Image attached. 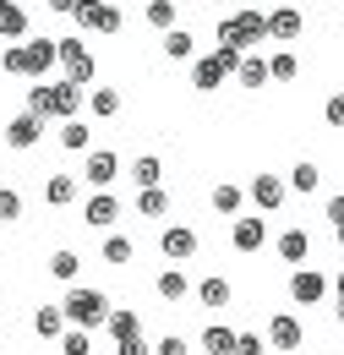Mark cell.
<instances>
[{"instance_id":"obj_24","label":"cell","mask_w":344,"mask_h":355,"mask_svg":"<svg viewBox=\"0 0 344 355\" xmlns=\"http://www.w3.org/2000/svg\"><path fill=\"white\" fill-rule=\"evenodd\" d=\"M66 328H71V322H66V311H60V306H39V311H33V334H39V339H60Z\"/></svg>"},{"instance_id":"obj_19","label":"cell","mask_w":344,"mask_h":355,"mask_svg":"<svg viewBox=\"0 0 344 355\" xmlns=\"http://www.w3.org/2000/svg\"><path fill=\"white\" fill-rule=\"evenodd\" d=\"M153 290H159V301H186V295H191V279H186V273H180V268H164V273H159V279H153Z\"/></svg>"},{"instance_id":"obj_39","label":"cell","mask_w":344,"mask_h":355,"mask_svg":"<svg viewBox=\"0 0 344 355\" xmlns=\"http://www.w3.org/2000/svg\"><path fill=\"white\" fill-rule=\"evenodd\" d=\"M17 219H22V197L11 186H0V224H17Z\"/></svg>"},{"instance_id":"obj_25","label":"cell","mask_w":344,"mask_h":355,"mask_svg":"<svg viewBox=\"0 0 344 355\" xmlns=\"http://www.w3.org/2000/svg\"><path fill=\"white\" fill-rule=\"evenodd\" d=\"M203 355H235V328L208 322V328H203Z\"/></svg>"},{"instance_id":"obj_8","label":"cell","mask_w":344,"mask_h":355,"mask_svg":"<svg viewBox=\"0 0 344 355\" xmlns=\"http://www.w3.org/2000/svg\"><path fill=\"white\" fill-rule=\"evenodd\" d=\"M246 197L257 202V214H279L284 208V197H290V186H284V175H252V186H246Z\"/></svg>"},{"instance_id":"obj_18","label":"cell","mask_w":344,"mask_h":355,"mask_svg":"<svg viewBox=\"0 0 344 355\" xmlns=\"http://www.w3.org/2000/svg\"><path fill=\"white\" fill-rule=\"evenodd\" d=\"M0 39H28V6L22 0H0Z\"/></svg>"},{"instance_id":"obj_40","label":"cell","mask_w":344,"mask_h":355,"mask_svg":"<svg viewBox=\"0 0 344 355\" xmlns=\"http://www.w3.org/2000/svg\"><path fill=\"white\" fill-rule=\"evenodd\" d=\"M322 121H328L334 132H344V93H334V98L322 104Z\"/></svg>"},{"instance_id":"obj_49","label":"cell","mask_w":344,"mask_h":355,"mask_svg":"<svg viewBox=\"0 0 344 355\" xmlns=\"http://www.w3.org/2000/svg\"><path fill=\"white\" fill-rule=\"evenodd\" d=\"M339 339H344V322H339Z\"/></svg>"},{"instance_id":"obj_46","label":"cell","mask_w":344,"mask_h":355,"mask_svg":"<svg viewBox=\"0 0 344 355\" xmlns=\"http://www.w3.org/2000/svg\"><path fill=\"white\" fill-rule=\"evenodd\" d=\"M328 290H334V301H339V306H334V317H339V322H344V273H339V279H334V284H328Z\"/></svg>"},{"instance_id":"obj_16","label":"cell","mask_w":344,"mask_h":355,"mask_svg":"<svg viewBox=\"0 0 344 355\" xmlns=\"http://www.w3.org/2000/svg\"><path fill=\"white\" fill-rule=\"evenodd\" d=\"M77 191H83V180L66 175V170H55V175L44 180V202H49V208H71V202H77Z\"/></svg>"},{"instance_id":"obj_38","label":"cell","mask_w":344,"mask_h":355,"mask_svg":"<svg viewBox=\"0 0 344 355\" xmlns=\"http://www.w3.org/2000/svg\"><path fill=\"white\" fill-rule=\"evenodd\" d=\"M28 115H39V121H55V115H49V88H44V83H33V88H28Z\"/></svg>"},{"instance_id":"obj_51","label":"cell","mask_w":344,"mask_h":355,"mask_svg":"<svg viewBox=\"0 0 344 355\" xmlns=\"http://www.w3.org/2000/svg\"><path fill=\"white\" fill-rule=\"evenodd\" d=\"M0 345H6V334H0Z\"/></svg>"},{"instance_id":"obj_1","label":"cell","mask_w":344,"mask_h":355,"mask_svg":"<svg viewBox=\"0 0 344 355\" xmlns=\"http://www.w3.org/2000/svg\"><path fill=\"white\" fill-rule=\"evenodd\" d=\"M60 311H66V322L71 328H104V317H110V295L104 290H93V284H71L66 290V301H60Z\"/></svg>"},{"instance_id":"obj_47","label":"cell","mask_w":344,"mask_h":355,"mask_svg":"<svg viewBox=\"0 0 344 355\" xmlns=\"http://www.w3.org/2000/svg\"><path fill=\"white\" fill-rule=\"evenodd\" d=\"M44 6H49V11H66V17L77 11V0H44Z\"/></svg>"},{"instance_id":"obj_26","label":"cell","mask_w":344,"mask_h":355,"mask_svg":"<svg viewBox=\"0 0 344 355\" xmlns=\"http://www.w3.org/2000/svg\"><path fill=\"white\" fill-rule=\"evenodd\" d=\"M87 110H93V121H115L121 115V93L115 88H87Z\"/></svg>"},{"instance_id":"obj_52","label":"cell","mask_w":344,"mask_h":355,"mask_svg":"<svg viewBox=\"0 0 344 355\" xmlns=\"http://www.w3.org/2000/svg\"><path fill=\"white\" fill-rule=\"evenodd\" d=\"M22 6H28V0H22Z\"/></svg>"},{"instance_id":"obj_29","label":"cell","mask_w":344,"mask_h":355,"mask_svg":"<svg viewBox=\"0 0 344 355\" xmlns=\"http://www.w3.org/2000/svg\"><path fill=\"white\" fill-rule=\"evenodd\" d=\"M241 202H246V191H241V186H230V180H218V186H214V214H230V219H235V214H241Z\"/></svg>"},{"instance_id":"obj_20","label":"cell","mask_w":344,"mask_h":355,"mask_svg":"<svg viewBox=\"0 0 344 355\" xmlns=\"http://www.w3.org/2000/svg\"><path fill=\"white\" fill-rule=\"evenodd\" d=\"M104 328H110V339L121 345V339H131V334H142V317L131 306H110V317H104Z\"/></svg>"},{"instance_id":"obj_32","label":"cell","mask_w":344,"mask_h":355,"mask_svg":"<svg viewBox=\"0 0 344 355\" xmlns=\"http://www.w3.org/2000/svg\"><path fill=\"white\" fill-rule=\"evenodd\" d=\"M191 49H197V39H191L186 28H170V33H164V55H170V60H191Z\"/></svg>"},{"instance_id":"obj_21","label":"cell","mask_w":344,"mask_h":355,"mask_svg":"<svg viewBox=\"0 0 344 355\" xmlns=\"http://www.w3.org/2000/svg\"><path fill=\"white\" fill-rule=\"evenodd\" d=\"M235 83H241V88H268V83H273V77H268V60H262V55H241Z\"/></svg>"},{"instance_id":"obj_31","label":"cell","mask_w":344,"mask_h":355,"mask_svg":"<svg viewBox=\"0 0 344 355\" xmlns=\"http://www.w3.org/2000/svg\"><path fill=\"white\" fill-rule=\"evenodd\" d=\"M268 77H273V83H295V77H301V60H295L290 49H279V55L268 60Z\"/></svg>"},{"instance_id":"obj_11","label":"cell","mask_w":344,"mask_h":355,"mask_svg":"<svg viewBox=\"0 0 344 355\" xmlns=\"http://www.w3.org/2000/svg\"><path fill=\"white\" fill-rule=\"evenodd\" d=\"M159 252H164L170 263H191V257H197V230H191V224H170V230L159 235Z\"/></svg>"},{"instance_id":"obj_45","label":"cell","mask_w":344,"mask_h":355,"mask_svg":"<svg viewBox=\"0 0 344 355\" xmlns=\"http://www.w3.org/2000/svg\"><path fill=\"white\" fill-rule=\"evenodd\" d=\"M322 219H328V224H344V191H339V197H328V202H322Z\"/></svg>"},{"instance_id":"obj_37","label":"cell","mask_w":344,"mask_h":355,"mask_svg":"<svg viewBox=\"0 0 344 355\" xmlns=\"http://www.w3.org/2000/svg\"><path fill=\"white\" fill-rule=\"evenodd\" d=\"M104 263H110V268H126L131 263V241H126V235H110V241H104Z\"/></svg>"},{"instance_id":"obj_43","label":"cell","mask_w":344,"mask_h":355,"mask_svg":"<svg viewBox=\"0 0 344 355\" xmlns=\"http://www.w3.org/2000/svg\"><path fill=\"white\" fill-rule=\"evenodd\" d=\"M115 355H153V345H148L142 334H131V339H121V345H115Z\"/></svg>"},{"instance_id":"obj_6","label":"cell","mask_w":344,"mask_h":355,"mask_svg":"<svg viewBox=\"0 0 344 355\" xmlns=\"http://www.w3.org/2000/svg\"><path fill=\"white\" fill-rule=\"evenodd\" d=\"M55 66H60V44H55V39H28V44H22V77L44 83Z\"/></svg>"},{"instance_id":"obj_35","label":"cell","mask_w":344,"mask_h":355,"mask_svg":"<svg viewBox=\"0 0 344 355\" xmlns=\"http://www.w3.org/2000/svg\"><path fill=\"white\" fill-rule=\"evenodd\" d=\"M60 148H71V153L87 148V121L83 115H77V121H60Z\"/></svg>"},{"instance_id":"obj_22","label":"cell","mask_w":344,"mask_h":355,"mask_svg":"<svg viewBox=\"0 0 344 355\" xmlns=\"http://www.w3.org/2000/svg\"><path fill=\"white\" fill-rule=\"evenodd\" d=\"M279 257L301 268L306 257H311V235H306V230H284V235H279Z\"/></svg>"},{"instance_id":"obj_13","label":"cell","mask_w":344,"mask_h":355,"mask_svg":"<svg viewBox=\"0 0 344 355\" xmlns=\"http://www.w3.org/2000/svg\"><path fill=\"white\" fill-rule=\"evenodd\" d=\"M306 33V17L295 6H279V11H268V39H279V44H295Z\"/></svg>"},{"instance_id":"obj_34","label":"cell","mask_w":344,"mask_h":355,"mask_svg":"<svg viewBox=\"0 0 344 355\" xmlns=\"http://www.w3.org/2000/svg\"><path fill=\"white\" fill-rule=\"evenodd\" d=\"M77 268H83V257H77V252H66V246L49 257V273H55L60 284H71V279H77Z\"/></svg>"},{"instance_id":"obj_9","label":"cell","mask_w":344,"mask_h":355,"mask_svg":"<svg viewBox=\"0 0 344 355\" xmlns=\"http://www.w3.org/2000/svg\"><path fill=\"white\" fill-rule=\"evenodd\" d=\"M322 295H328V279H322L317 268H306V263H301L295 273H290V301H295V306H317Z\"/></svg>"},{"instance_id":"obj_28","label":"cell","mask_w":344,"mask_h":355,"mask_svg":"<svg viewBox=\"0 0 344 355\" xmlns=\"http://www.w3.org/2000/svg\"><path fill=\"white\" fill-rule=\"evenodd\" d=\"M284 186H290V191H317V186H322V170H317V164H311V159H301V164H295V170H290V180H284Z\"/></svg>"},{"instance_id":"obj_4","label":"cell","mask_w":344,"mask_h":355,"mask_svg":"<svg viewBox=\"0 0 344 355\" xmlns=\"http://www.w3.org/2000/svg\"><path fill=\"white\" fill-rule=\"evenodd\" d=\"M71 22H77L83 33H121V6H115V0H77Z\"/></svg>"},{"instance_id":"obj_5","label":"cell","mask_w":344,"mask_h":355,"mask_svg":"<svg viewBox=\"0 0 344 355\" xmlns=\"http://www.w3.org/2000/svg\"><path fill=\"white\" fill-rule=\"evenodd\" d=\"M60 44V71L71 77V83H93V71H98V60H93V49L83 44V39H55Z\"/></svg>"},{"instance_id":"obj_10","label":"cell","mask_w":344,"mask_h":355,"mask_svg":"<svg viewBox=\"0 0 344 355\" xmlns=\"http://www.w3.org/2000/svg\"><path fill=\"white\" fill-rule=\"evenodd\" d=\"M301 345H306V328H301V317H290V311L268 317V350H301Z\"/></svg>"},{"instance_id":"obj_15","label":"cell","mask_w":344,"mask_h":355,"mask_svg":"<svg viewBox=\"0 0 344 355\" xmlns=\"http://www.w3.org/2000/svg\"><path fill=\"white\" fill-rule=\"evenodd\" d=\"M230 246L235 252H262L268 246V219H235L230 224Z\"/></svg>"},{"instance_id":"obj_7","label":"cell","mask_w":344,"mask_h":355,"mask_svg":"<svg viewBox=\"0 0 344 355\" xmlns=\"http://www.w3.org/2000/svg\"><path fill=\"white\" fill-rule=\"evenodd\" d=\"M83 104H87V88H83V83H71V77H60V83L49 88V115H55V121H77Z\"/></svg>"},{"instance_id":"obj_12","label":"cell","mask_w":344,"mask_h":355,"mask_svg":"<svg viewBox=\"0 0 344 355\" xmlns=\"http://www.w3.org/2000/svg\"><path fill=\"white\" fill-rule=\"evenodd\" d=\"M6 148H17V153H28V148H33V142H39L44 137V121L39 115H28V110H22V115H11V121H6Z\"/></svg>"},{"instance_id":"obj_48","label":"cell","mask_w":344,"mask_h":355,"mask_svg":"<svg viewBox=\"0 0 344 355\" xmlns=\"http://www.w3.org/2000/svg\"><path fill=\"white\" fill-rule=\"evenodd\" d=\"M334 241H339V246H344V224H334Z\"/></svg>"},{"instance_id":"obj_36","label":"cell","mask_w":344,"mask_h":355,"mask_svg":"<svg viewBox=\"0 0 344 355\" xmlns=\"http://www.w3.org/2000/svg\"><path fill=\"white\" fill-rule=\"evenodd\" d=\"M60 355H93L87 328H66V334H60Z\"/></svg>"},{"instance_id":"obj_41","label":"cell","mask_w":344,"mask_h":355,"mask_svg":"<svg viewBox=\"0 0 344 355\" xmlns=\"http://www.w3.org/2000/svg\"><path fill=\"white\" fill-rule=\"evenodd\" d=\"M153 355H191V345H186L180 334H164V339L153 345Z\"/></svg>"},{"instance_id":"obj_3","label":"cell","mask_w":344,"mask_h":355,"mask_svg":"<svg viewBox=\"0 0 344 355\" xmlns=\"http://www.w3.org/2000/svg\"><path fill=\"white\" fill-rule=\"evenodd\" d=\"M235 66H241V49H235V44H218L214 55H203V60L191 66V88H197V93H218L224 77H235Z\"/></svg>"},{"instance_id":"obj_2","label":"cell","mask_w":344,"mask_h":355,"mask_svg":"<svg viewBox=\"0 0 344 355\" xmlns=\"http://www.w3.org/2000/svg\"><path fill=\"white\" fill-rule=\"evenodd\" d=\"M268 39V17H262L257 6H241V11H230V17H218V44H235L241 55L252 44Z\"/></svg>"},{"instance_id":"obj_33","label":"cell","mask_w":344,"mask_h":355,"mask_svg":"<svg viewBox=\"0 0 344 355\" xmlns=\"http://www.w3.org/2000/svg\"><path fill=\"white\" fill-rule=\"evenodd\" d=\"M142 17H148V28L170 33V28H175V0H148V11H142Z\"/></svg>"},{"instance_id":"obj_50","label":"cell","mask_w":344,"mask_h":355,"mask_svg":"<svg viewBox=\"0 0 344 355\" xmlns=\"http://www.w3.org/2000/svg\"><path fill=\"white\" fill-rule=\"evenodd\" d=\"M339 17H344V0H339Z\"/></svg>"},{"instance_id":"obj_42","label":"cell","mask_w":344,"mask_h":355,"mask_svg":"<svg viewBox=\"0 0 344 355\" xmlns=\"http://www.w3.org/2000/svg\"><path fill=\"white\" fill-rule=\"evenodd\" d=\"M268 345H262V334H235V355H262Z\"/></svg>"},{"instance_id":"obj_23","label":"cell","mask_w":344,"mask_h":355,"mask_svg":"<svg viewBox=\"0 0 344 355\" xmlns=\"http://www.w3.org/2000/svg\"><path fill=\"white\" fill-rule=\"evenodd\" d=\"M197 301H203V306H230V301H235V290H230V279H218V273H208V279H203V284H197Z\"/></svg>"},{"instance_id":"obj_30","label":"cell","mask_w":344,"mask_h":355,"mask_svg":"<svg viewBox=\"0 0 344 355\" xmlns=\"http://www.w3.org/2000/svg\"><path fill=\"white\" fill-rule=\"evenodd\" d=\"M131 180H137V186H159V180H164V164H159L153 153H142V159H131Z\"/></svg>"},{"instance_id":"obj_14","label":"cell","mask_w":344,"mask_h":355,"mask_svg":"<svg viewBox=\"0 0 344 355\" xmlns=\"http://www.w3.org/2000/svg\"><path fill=\"white\" fill-rule=\"evenodd\" d=\"M87 186H98V191H110V186H115V175H121V159H115V153H110V148H93V153H87Z\"/></svg>"},{"instance_id":"obj_27","label":"cell","mask_w":344,"mask_h":355,"mask_svg":"<svg viewBox=\"0 0 344 355\" xmlns=\"http://www.w3.org/2000/svg\"><path fill=\"white\" fill-rule=\"evenodd\" d=\"M137 214H148V219H164V214H170V191H164V186H142V197H137Z\"/></svg>"},{"instance_id":"obj_17","label":"cell","mask_w":344,"mask_h":355,"mask_svg":"<svg viewBox=\"0 0 344 355\" xmlns=\"http://www.w3.org/2000/svg\"><path fill=\"white\" fill-rule=\"evenodd\" d=\"M83 219L93 224V230H110V224L121 219V197H110V191H98V197H87Z\"/></svg>"},{"instance_id":"obj_44","label":"cell","mask_w":344,"mask_h":355,"mask_svg":"<svg viewBox=\"0 0 344 355\" xmlns=\"http://www.w3.org/2000/svg\"><path fill=\"white\" fill-rule=\"evenodd\" d=\"M0 66H6V77H22V44H6Z\"/></svg>"}]
</instances>
